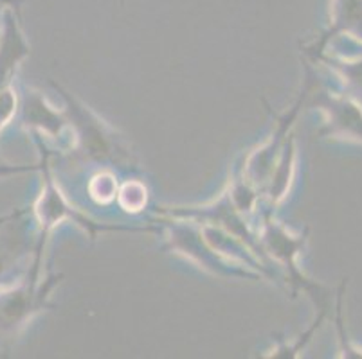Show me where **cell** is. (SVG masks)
<instances>
[{
	"label": "cell",
	"mask_w": 362,
	"mask_h": 359,
	"mask_svg": "<svg viewBox=\"0 0 362 359\" xmlns=\"http://www.w3.org/2000/svg\"><path fill=\"white\" fill-rule=\"evenodd\" d=\"M22 0H0V6H16L21 4Z\"/></svg>",
	"instance_id": "14"
},
{
	"label": "cell",
	"mask_w": 362,
	"mask_h": 359,
	"mask_svg": "<svg viewBox=\"0 0 362 359\" xmlns=\"http://www.w3.org/2000/svg\"><path fill=\"white\" fill-rule=\"evenodd\" d=\"M117 200L127 212H141L146 207L148 190L141 182H128L117 190Z\"/></svg>",
	"instance_id": "11"
},
{
	"label": "cell",
	"mask_w": 362,
	"mask_h": 359,
	"mask_svg": "<svg viewBox=\"0 0 362 359\" xmlns=\"http://www.w3.org/2000/svg\"><path fill=\"white\" fill-rule=\"evenodd\" d=\"M341 35L362 42V0H332L330 25L315 42L314 51L322 52L332 38Z\"/></svg>",
	"instance_id": "7"
},
{
	"label": "cell",
	"mask_w": 362,
	"mask_h": 359,
	"mask_svg": "<svg viewBox=\"0 0 362 359\" xmlns=\"http://www.w3.org/2000/svg\"><path fill=\"white\" fill-rule=\"evenodd\" d=\"M24 121L28 126L38 128L51 137L62 135L65 128V118L52 110L38 92H29L24 104Z\"/></svg>",
	"instance_id": "9"
},
{
	"label": "cell",
	"mask_w": 362,
	"mask_h": 359,
	"mask_svg": "<svg viewBox=\"0 0 362 359\" xmlns=\"http://www.w3.org/2000/svg\"><path fill=\"white\" fill-rule=\"evenodd\" d=\"M60 282V276H52L51 282L45 286L35 288H16L11 291L0 293V336L13 338L18 331L25 327L36 312L47 308L49 293Z\"/></svg>",
	"instance_id": "3"
},
{
	"label": "cell",
	"mask_w": 362,
	"mask_h": 359,
	"mask_svg": "<svg viewBox=\"0 0 362 359\" xmlns=\"http://www.w3.org/2000/svg\"><path fill=\"white\" fill-rule=\"evenodd\" d=\"M29 52L28 44H25L24 35L21 32L13 13H4V35H2V45H0V90L11 75L13 67H15L22 58Z\"/></svg>",
	"instance_id": "8"
},
{
	"label": "cell",
	"mask_w": 362,
	"mask_h": 359,
	"mask_svg": "<svg viewBox=\"0 0 362 359\" xmlns=\"http://www.w3.org/2000/svg\"><path fill=\"white\" fill-rule=\"evenodd\" d=\"M90 196L98 203H110L117 197V182L110 173H100L92 178L90 182Z\"/></svg>",
	"instance_id": "12"
},
{
	"label": "cell",
	"mask_w": 362,
	"mask_h": 359,
	"mask_svg": "<svg viewBox=\"0 0 362 359\" xmlns=\"http://www.w3.org/2000/svg\"><path fill=\"white\" fill-rule=\"evenodd\" d=\"M317 104L328 115L327 130L332 137H342L362 142V108L344 95L321 94Z\"/></svg>",
	"instance_id": "5"
},
{
	"label": "cell",
	"mask_w": 362,
	"mask_h": 359,
	"mask_svg": "<svg viewBox=\"0 0 362 359\" xmlns=\"http://www.w3.org/2000/svg\"><path fill=\"white\" fill-rule=\"evenodd\" d=\"M307 92H308V87L305 88V92H303V97L299 99L294 107H292L291 114H287L285 117L279 118L278 128H276V133L272 135L271 140H269L265 146L259 147V150H256L255 153L249 154V158H247L245 174H243V178H245V180H249L252 185H255V183L263 182V180L269 176V173L274 169V166H272V164H274L276 154H278V151L285 146V144H283V140H285V135L288 133V128L292 126V121H294L296 115H298L299 108L303 107V101H305V95H307Z\"/></svg>",
	"instance_id": "6"
},
{
	"label": "cell",
	"mask_w": 362,
	"mask_h": 359,
	"mask_svg": "<svg viewBox=\"0 0 362 359\" xmlns=\"http://www.w3.org/2000/svg\"><path fill=\"white\" fill-rule=\"evenodd\" d=\"M307 237L308 232L294 236L281 223L271 221V219L263 226V245L271 252L276 261L287 269L292 293L296 295L299 289H303L310 298H314L315 304L321 305L322 298L327 296L322 293V286L317 284V282H312L298 266V257L301 255V250L305 248Z\"/></svg>",
	"instance_id": "1"
},
{
	"label": "cell",
	"mask_w": 362,
	"mask_h": 359,
	"mask_svg": "<svg viewBox=\"0 0 362 359\" xmlns=\"http://www.w3.org/2000/svg\"><path fill=\"white\" fill-rule=\"evenodd\" d=\"M35 216L38 223H40L44 233L54 229L56 225H60L62 221H72L76 225L83 226L85 230H88L92 239L96 237V230H110L108 226L92 223L83 212L69 205V202L64 197V194L60 193V189H58V185H56L47 171H45L44 190H42L40 197L35 203Z\"/></svg>",
	"instance_id": "4"
},
{
	"label": "cell",
	"mask_w": 362,
	"mask_h": 359,
	"mask_svg": "<svg viewBox=\"0 0 362 359\" xmlns=\"http://www.w3.org/2000/svg\"><path fill=\"white\" fill-rule=\"evenodd\" d=\"M294 164H296V146L294 140H288L285 151H283L281 160L278 162L276 171L272 173V182L269 187V197H271V203L276 205L278 202H281L283 196L287 194L288 187H291L292 176H294Z\"/></svg>",
	"instance_id": "10"
},
{
	"label": "cell",
	"mask_w": 362,
	"mask_h": 359,
	"mask_svg": "<svg viewBox=\"0 0 362 359\" xmlns=\"http://www.w3.org/2000/svg\"><path fill=\"white\" fill-rule=\"evenodd\" d=\"M16 97L11 90H0V126L9 123V118L15 114Z\"/></svg>",
	"instance_id": "13"
},
{
	"label": "cell",
	"mask_w": 362,
	"mask_h": 359,
	"mask_svg": "<svg viewBox=\"0 0 362 359\" xmlns=\"http://www.w3.org/2000/svg\"><path fill=\"white\" fill-rule=\"evenodd\" d=\"M25 169H28V167H11V169H2V167H0V174L13 173V171H15V173H18V171H25Z\"/></svg>",
	"instance_id": "15"
},
{
	"label": "cell",
	"mask_w": 362,
	"mask_h": 359,
	"mask_svg": "<svg viewBox=\"0 0 362 359\" xmlns=\"http://www.w3.org/2000/svg\"><path fill=\"white\" fill-rule=\"evenodd\" d=\"M58 87V85H56ZM62 90V87H58ZM64 92V97L67 101V110L71 115L72 124L78 130V140L85 154L96 160H121L128 157L127 151H123L116 133L103 123L96 115L92 114L83 103L72 97L69 92Z\"/></svg>",
	"instance_id": "2"
}]
</instances>
